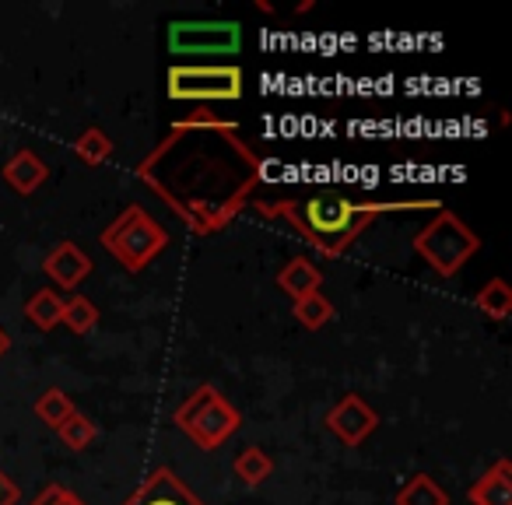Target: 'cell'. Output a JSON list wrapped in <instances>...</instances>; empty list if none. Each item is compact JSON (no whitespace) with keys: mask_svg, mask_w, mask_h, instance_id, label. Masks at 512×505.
<instances>
[{"mask_svg":"<svg viewBox=\"0 0 512 505\" xmlns=\"http://www.w3.org/2000/svg\"><path fill=\"white\" fill-rule=\"evenodd\" d=\"M74 411H78V407H74V400L67 397L64 390H57V386L43 390V393H39V400H36V418L43 421L46 428H53V432H57V428L64 425Z\"/></svg>","mask_w":512,"mask_h":505,"instance_id":"obj_17","label":"cell"},{"mask_svg":"<svg viewBox=\"0 0 512 505\" xmlns=\"http://www.w3.org/2000/svg\"><path fill=\"white\" fill-rule=\"evenodd\" d=\"M74 155L81 158L85 165H106L109 158H113V141H109V134L106 130H99V127H88L85 134L74 141Z\"/></svg>","mask_w":512,"mask_h":505,"instance_id":"obj_22","label":"cell"},{"mask_svg":"<svg viewBox=\"0 0 512 505\" xmlns=\"http://www.w3.org/2000/svg\"><path fill=\"white\" fill-rule=\"evenodd\" d=\"M253 207L264 218H285L320 257L337 260L376 218L397 211H439L442 200L435 197L355 200L341 190H320V193H302V197H274V200L253 197Z\"/></svg>","mask_w":512,"mask_h":505,"instance_id":"obj_2","label":"cell"},{"mask_svg":"<svg viewBox=\"0 0 512 505\" xmlns=\"http://www.w3.org/2000/svg\"><path fill=\"white\" fill-rule=\"evenodd\" d=\"M232 470H235V477H239L242 484H249V488H260V484L274 474V460L260 446H246L232 460Z\"/></svg>","mask_w":512,"mask_h":505,"instance_id":"obj_15","label":"cell"},{"mask_svg":"<svg viewBox=\"0 0 512 505\" xmlns=\"http://www.w3.org/2000/svg\"><path fill=\"white\" fill-rule=\"evenodd\" d=\"M134 172L193 235H218L253 204L264 158L232 120L214 127L176 123Z\"/></svg>","mask_w":512,"mask_h":505,"instance_id":"obj_1","label":"cell"},{"mask_svg":"<svg viewBox=\"0 0 512 505\" xmlns=\"http://www.w3.org/2000/svg\"><path fill=\"white\" fill-rule=\"evenodd\" d=\"M81 505H85V502H81Z\"/></svg>","mask_w":512,"mask_h":505,"instance_id":"obj_27","label":"cell"},{"mask_svg":"<svg viewBox=\"0 0 512 505\" xmlns=\"http://www.w3.org/2000/svg\"><path fill=\"white\" fill-rule=\"evenodd\" d=\"M474 306L481 309L488 320H509L512 313V288L502 278H491L481 292L474 295Z\"/></svg>","mask_w":512,"mask_h":505,"instance_id":"obj_18","label":"cell"},{"mask_svg":"<svg viewBox=\"0 0 512 505\" xmlns=\"http://www.w3.org/2000/svg\"><path fill=\"white\" fill-rule=\"evenodd\" d=\"M18 502H22V491H18V484L0 470V505H18Z\"/></svg>","mask_w":512,"mask_h":505,"instance_id":"obj_23","label":"cell"},{"mask_svg":"<svg viewBox=\"0 0 512 505\" xmlns=\"http://www.w3.org/2000/svg\"><path fill=\"white\" fill-rule=\"evenodd\" d=\"M242 46L239 22H172L169 50L176 57H235Z\"/></svg>","mask_w":512,"mask_h":505,"instance_id":"obj_7","label":"cell"},{"mask_svg":"<svg viewBox=\"0 0 512 505\" xmlns=\"http://www.w3.org/2000/svg\"><path fill=\"white\" fill-rule=\"evenodd\" d=\"M57 505H81V498L78 495H74V491H67V495L64 498H60V502Z\"/></svg>","mask_w":512,"mask_h":505,"instance_id":"obj_26","label":"cell"},{"mask_svg":"<svg viewBox=\"0 0 512 505\" xmlns=\"http://www.w3.org/2000/svg\"><path fill=\"white\" fill-rule=\"evenodd\" d=\"M57 435L71 453H85V449H92V442L99 439V428H95L92 418H85L81 411H74L71 418L57 428Z\"/></svg>","mask_w":512,"mask_h":505,"instance_id":"obj_21","label":"cell"},{"mask_svg":"<svg viewBox=\"0 0 512 505\" xmlns=\"http://www.w3.org/2000/svg\"><path fill=\"white\" fill-rule=\"evenodd\" d=\"M60 316H64V299H60L53 288H39V292L25 302V320L36 330H43V334L60 327Z\"/></svg>","mask_w":512,"mask_h":505,"instance_id":"obj_14","label":"cell"},{"mask_svg":"<svg viewBox=\"0 0 512 505\" xmlns=\"http://www.w3.org/2000/svg\"><path fill=\"white\" fill-rule=\"evenodd\" d=\"M411 246L435 274L456 278V274L474 260V253L481 249V239H477V232L460 218V214L439 207L435 218L411 239Z\"/></svg>","mask_w":512,"mask_h":505,"instance_id":"obj_3","label":"cell"},{"mask_svg":"<svg viewBox=\"0 0 512 505\" xmlns=\"http://www.w3.org/2000/svg\"><path fill=\"white\" fill-rule=\"evenodd\" d=\"M8 351H11V337L4 334V330H0V358L8 355Z\"/></svg>","mask_w":512,"mask_h":505,"instance_id":"obj_25","label":"cell"},{"mask_svg":"<svg viewBox=\"0 0 512 505\" xmlns=\"http://www.w3.org/2000/svg\"><path fill=\"white\" fill-rule=\"evenodd\" d=\"M92 271H95L92 257H88L85 249H81L78 242H71V239H64L60 246H53L50 253H46V260H43V274L57 288H64V292H74L81 281H88V274H92Z\"/></svg>","mask_w":512,"mask_h":505,"instance_id":"obj_9","label":"cell"},{"mask_svg":"<svg viewBox=\"0 0 512 505\" xmlns=\"http://www.w3.org/2000/svg\"><path fill=\"white\" fill-rule=\"evenodd\" d=\"M292 313L306 330H323L330 320H334L337 309H334V302H330L327 295L316 292V295H306V299H295Z\"/></svg>","mask_w":512,"mask_h":505,"instance_id":"obj_20","label":"cell"},{"mask_svg":"<svg viewBox=\"0 0 512 505\" xmlns=\"http://www.w3.org/2000/svg\"><path fill=\"white\" fill-rule=\"evenodd\" d=\"M0 179H4V183H8V190H15L18 197H32V193H36L39 186L50 179V165H46L32 148H22V151H15L8 162H4Z\"/></svg>","mask_w":512,"mask_h":505,"instance_id":"obj_11","label":"cell"},{"mask_svg":"<svg viewBox=\"0 0 512 505\" xmlns=\"http://www.w3.org/2000/svg\"><path fill=\"white\" fill-rule=\"evenodd\" d=\"M165 92L172 102H197V106L239 102L246 92V78L235 64H172L165 74Z\"/></svg>","mask_w":512,"mask_h":505,"instance_id":"obj_6","label":"cell"},{"mask_svg":"<svg viewBox=\"0 0 512 505\" xmlns=\"http://www.w3.org/2000/svg\"><path fill=\"white\" fill-rule=\"evenodd\" d=\"M470 505H512V463L495 460L474 484L467 488Z\"/></svg>","mask_w":512,"mask_h":505,"instance_id":"obj_12","label":"cell"},{"mask_svg":"<svg viewBox=\"0 0 512 505\" xmlns=\"http://www.w3.org/2000/svg\"><path fill=\"white\" fill-rule=\"evenodd\" d=\"M102 313L99 306H95L92 299H85V295H74V299L64 302V316H60V323H64L71 334H92L95 327H99Z\"/></svg>","mask_w":512,"mask_h":505,"instance_id":"obj_19","label":"cell"},{"mask_svg":"<svg viewBox=\"0 0 512 505\" xmlns=\"http://www.w3.org/2000/svg\"><path fill=\"white\" fill-rule=\"evenodd\" d=\"M397 505H449V495L442 491V484L428 474H414L404 488L393 498Z\"/></svg>","mask_w":512,"mask_h":505,"instance_id":"obj_16","label":"cell"},{"mask_svg":"<svg viewBox=\"0 0 512 505\" xmlns=\"http://www.w3.org/2000/svg\"><path fill=\"white\" fill-rule=\"evenodd\" d=\"M67 491H71V488H64V484H46V488L39 491L36 502H32V505H57L60 498L67 495Z\"/></svg>","mask_w":512,"mask_h":505,"instance_id":"obj_24","label":"cell"},{"mask_svg":"<svg viewBox=\"0 0 512 505\" xmlns=\"http://www.w3.org/2000/svg\"><path fill=\"white\" fill-rule=\"evenodd\" d=\"M323 425H327L344 446L355 449L379 428V411L365 404V397H358V393H344V397L327 411Z\"/></svg>","mask_w":512,"mask_h":505,"instance_id":"obj_8","label":"cell"},{"mask_svg":"<svg viewBox=\"0 0 512 505\" xmlns=\"http://www.w3.org/2000/svg\"><path fill=\"white\" fill-rule=\"evenodd\" d=\"M320 285H323V274L309 257L288 260V264L281 267V274H278V288L285 295H292V302L306 299V295H316V292H320Z\"/></svg>","mask_w":512,"mask_h":505,"instance_id":"obj_13","label":"cell"},{"mask_svg":"<svg viewBox=\"0 0 512 505\" xmlns=\"http://www.w3.org/2000/svg\"><path fill=\"white\" fill-rule=\"evenodd\" d=\"M172 421H176L179 432L190 435L193 446H200L204 453L225 446V442L242 428L239 407L228 404V400L218 393V386H197V390L176 407Z\"/></svg>","mask_w":512,"mask_h":505,"instance_id":"obj_5","label":"cell"},{"mask_svg":"<svg viewBox=\"0 0 512 505\" xmlns=\"http://www.w3.org/2000/svg\"><path fill=\"white\" fill-rule=\"evenodd\" d=\"M123 505H204L169 467H155Z\"/></svg>","mask_w":512,"mask_h":505,"instance_id":"obj_10","label":"cell"},{"mask_svg":"<svg viewBox=\"0 0 512 505\" xmlns=\"http://www.w3.org/2000/svg\"><path fill=\"white\" fill-rule=\"evenodd\" d=\"M165 246H169V232L137 204H130L113 225L102 228V249L130 274L155 264Z\"/></svg>","mask_w":512,"mask_h":505,"instance_id":"obj_4","label":"cell"}]
</instances>
